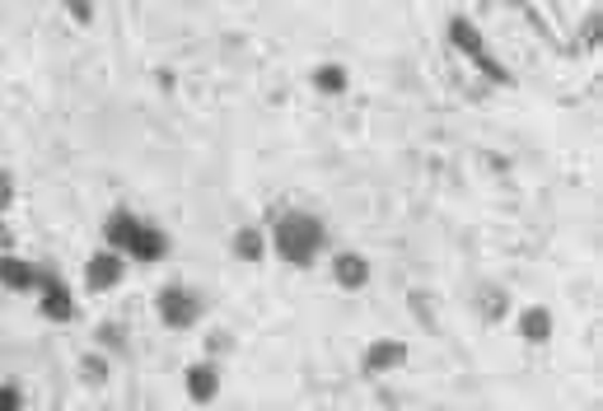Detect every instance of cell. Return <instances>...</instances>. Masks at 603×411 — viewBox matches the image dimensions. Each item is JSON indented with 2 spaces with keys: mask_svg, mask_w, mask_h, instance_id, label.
Masks as SVG:
<instances>
[{
  "mask_svg": "<svg viewBox=\"0 0 603 411\" xmlns=\"http://www.w3.org/2000/svg\"><path fill=\"white\" fill-rule=\"evenodd\" d=\"M169 248H174V238H169V230L160 225V220H141V230H136V238L127 244V262H141V267H150V262H164L169 257Z\"/></svg>",
  "mask_w": 603,
  "mask_h": 411,
  "instance_id": "ba28073f",
  "label": "cell"
},
{
  "mask_svg": "<svg viewBox=\"0 0 603 411\" xmlns=\"http://www.w3.org/2000/svg\"><path fill=\"white\" fill-rule=\"evenodd\" d=\"M267 238L286 267H314L318 257H327V220L304 211V206H286L271 215Z\"/></svg>",
  "mask_w": 603,
  "mask_h": 411,
  "instance_id": "6da1fadb",
  "label": "cell"
},
{
  "mask_svg": "<svg viewBox=\"0 0 603 411\" xmlns=\"http://www.w3.org/2000/svg\"><path fill=\"white\" fill-rule=\"evenodd\" d=\"M327 281L356 295V290H366L374 281V262L360 248H333L327 253Z\"/></svg>",
  "mask_w": 603,
  "mask_h": 411,
  "instance_id": "277c9868",
  "label": "cell"
},
{
  "mask_svg": "<svg viewBox=\"0 0 603 411\" xmlns=\"http://www.w3.org/2000/svg\"><path fill=\"white\" fill-rule=\"evenodd\" d=\"M309 84L323 94V98H337V94H347L351 90V71H347V61H314V71H309Z\"/></svg>",
  "mask_w": 603,
  "mask_h": 411,
  "instance_id": "4fadbf2b",
  "label": "cell"
},
{
  "mask_svg": "<svg viewBox=\"0 0 603 411\" xmlns=\"http://www.w3.org/2000/svg\"><path fill=\"white\" fill-rule=\"evenodd\" d=\"M450 38H454V47L468 51V57L487 61V47H482V33H477V24H473V20H463V14H454V20H450Z\"/></svg>",
  "mask_w": 603,
  "mask_h": 411,
  "instance_id": "5bb4252c",
  "label": "cell"
},
{
  "mask_svg": "<svg viewBox=\"0 0 603 411\" xmlns=\"http://www.w3.org/2000/svg\"><path fill=\"white\" fill-rule=\"evenodd\" d=\"M501 308H506V295H501V290H482V314H487V318H501Z\"/></svg>",
  "mask_w": 603,
  "mask_h": 411,
  "instance_id": "d6986e66",
  "label": "cell"
},
{
  "mask_svg": "<svg viewBox=\"0 0 603 411\" xmlns=\"http://www.w3.org/2000/svg\"><path fill=\"white\" fill-rule=\"evenodd\" d=\"M14 192H20V183H14V174H10L5 164H0V215H5L10 206H14Z\"/></svg>",
  "mask_w": 603,
  "mask_h": 411,
  "instance_id": "ac0fdd59",
  "label": "cell"
},
{
  "mask_svg": "<svg viewBox=\"0 0 603 411\" xmlns=\"http://www.w3.org/2000/svg\"><path fill=\"white\" fill-rule=\"evenodd\" d=\"M141 211H131V206H113L108 215H103V225H98V238H103V248H113V253H123L127 257V244L136 238V230H141Z\"/></svg>",
  "mask_w": 603,
  "mask_h": 411,
  "instance_id": "9c48e42d",
  "label": "cell"
},
{
  "mask_svg": "<svg viewBox=\"0 0 603 411\" xmlns=\"http://www.w3.org/2000/svg\"><path fill=\"white\" fill-rule=\"evenodd\" d=\"M514 328H520V337L529 341V347H547L557 332V318H553V308L547 304H524L520 314H514Z\"/></svg>",
  "mask_w": 603,
  "mask_h": 411,
  "instance_id": "8fae6325",
  "label": "cell"
},
{
  "mask_svg": "<svg viewBox=\"0 0 603 411\" xmlns=\"http://www.w3.org/2000/svg\"><path fill=\"white\" fill-rule=\"evenodd\" d=\"M407 360H411L407 341H398V337H374L370 347L360 351V369H366L370 379H374V374H398Z\"/></svg>",
  "mask_w": 603,
  "mask_h": 411,
  "instance_id": "52a82bcc",
  "label": "cell"
},
{
  "mask_svg": "<svg viewBox=\"0 0 603 411\" xmlns=\"http://www.w3.org/2000/svg\"><path fill=\"white\" fill-rule=\"evenodd\" d=\"M127 277V257L123 253H113V248H94L90 257H84V285L98 290V295H108V290H117Z\"/></svg>",
  "mask_w": 603,
  "mask_h": 411,
  "instance_id": "8992f818",
  "label": "cell"
},
{
  "mask_svg": "<svg viewBox=\"0 0 603 411\" xmlns=\"http://www.w3.org/2000/svg\"><path fill=\"white\" fill-rule=\"evenodd\" d=\"M66 20H76V24H90V20H94V10H90V5H66Z\"/></svg>",
  "mask_w": 603,
  "mask_h": 411,
  "instance_id": "ffe728a7",
  "label": "cell"
},
{
  "mask_svg": "<svg viewBox=\"0 0 603 411\" xmlns=\"http://www.w3.org/2000/svg\"><path fill=\"white\" fill-rule=\"evenodd\" d=\"M0 411H24V388L0 379Z\"/></svg>",
  "mask_w": 603,
  "mask_h": 411,
  "instance_id": "e0dca14e",
  "label": "cell"
},
{
  "mask_svg": "<svg viewBox=\"0 0 603 411\" xmlns=\"http://www.w3.org/2000/svg\"><path fill=\"white\" fill-rule=\"evenodd\" d=\"M80 374H84V384H108V374H113V355L108 351H84L80 355Z\"/></svg>",
  "mask_w": 603,
  "mask_h": 411,
  "instance_id": "9a60e30c",
  "label": "cell"
},
{
  "mask_svg": "<svg viewBox=\"0 0 603 411\" xmlns=\"http://www.w3.org/2000/svg\"><path fill=\"white\" fill-rule=\"evenodd\" d=\"M38 314L47 318V322H76V314H80V304H76V290H71V281L66 277H57V271H43L38 277Z\"/></svg>",
  "mask_w": 603,
  "mask_h": 411,
  "instance_id": "3957f363",
  "label": "cell"
},
{
  "mask_svg": "<svg viewBox=\"0 0 603 411\" xmlns=\"http://www.w3.org/2000/svg\"><path fill=\"white\" fill-rule=\"evenodd\" d=\"M38 277H43V267L28 262L24 253H0V290H10V295H33V290H38Z\"/></svg>",
  "mask_w": 603,
  "mask_h": 411,
  "instance_id": "30bf717a",
  "label": "cell"
},
{
  "mask_svg": "<svg viewBox=\"0 0 603 411\" xmlns=\"http://www.w3.org/2000/svg\"><path fill=\"white\" fill-rule=\"evenodd\" d=\"M183 392H187V402L211 407L220 392H225V369H220L216 360H193V365L183 369Z\"/></svg>",
  "mask_w": 603,
  "mask_h": 411,
  "instance_id": "5b68a950",
  "label": "cell"
},
{
  "mask_svg": "<svg viewBox=\"0 0 603 411\" xmlns=\"http://www.w3.org/2000/svg\"><path fill=\"white\" fill-rule=\"evenodd\" d=\"M127 328H123V322H103V328H98V351H123L127 347Z\"/></svg>",
  "mask_w": 603,
  "mask_h": 411,
  "instance_id": "2e32d148",
  "label": "cell"
},
{
  "mask_svg": "<svg viewBox=\"0 0 603 411\" xmlns=\"http://www.w3.org/2000/svg\"><path fill=\"white\" fill-rule=\"evenodd\" d=\"M201 290L187 285V281H169L160 285V295H154V314H160V322L169 332H193L201 322Z\"/></svg>",
  "mask_w": 603,
  "mask_h": 411,
  "instance_id": "7a4b0ae2",
  "label": "cell"
},
{
  "mask_svg": "<svg viewBox=\"0 0 603 411\" xmlns=\"http://www.w3.org/2000/svg\"><path fill=\"white\" fill-rule=\"evenodd\" d=\"M230 253L239 257L244 267H257V262H267V253H271V238L263 225H239L230 234Z\"/></svg>",
  "mask_w": 603,
  "mask_h": 411,
  "instance_id": "7c38bea8",
  "label": "cell"
}]
</instances>
